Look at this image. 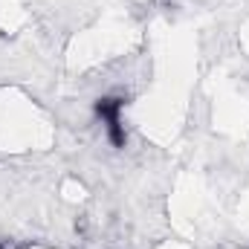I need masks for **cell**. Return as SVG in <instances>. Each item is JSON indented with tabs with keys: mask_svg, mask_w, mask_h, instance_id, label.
I'll return each instance as SVG.
<instances>
[{
	"mask_svg": "<svg viewBox=\"0 0 249 249\" xmlns=\"http://www.w3.org/2000/svg\"><path fill=\"white\" fill-rule=\"evenodd\" d=\"M124 107H127V96H119V93H105V96L93 99V116H96V122H102L107 145L113 151H124L127 148Z\"/></svg>",
	"mask_w": 249,
	"mask_h": 249,
	"instance_id": "obj_1",
	"label": "cell"
}]
</instances>
